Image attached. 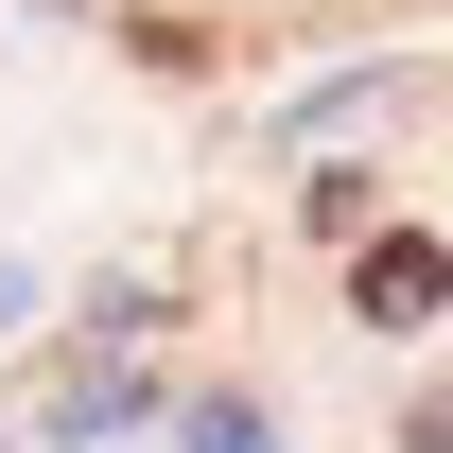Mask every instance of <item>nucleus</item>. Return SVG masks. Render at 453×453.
I'll list each match as a JSON object with an SVG mask.
<instances>
[{"label": "nucleus", "mask_w": 453, "mask_h": 453, "mask_svg": "<svg viewBox=\"0 0 453 453\" xmlns=\"http://www.w3.org/2000/svg\"><path fill=\"white\" fill-rule=\"evenodd\" d=\"M349 296H366L384 332H418V314L453 296V262H436V244H366V280H349Z\"/></svg>", "instance_id": "obj_1"}]
</instances>
